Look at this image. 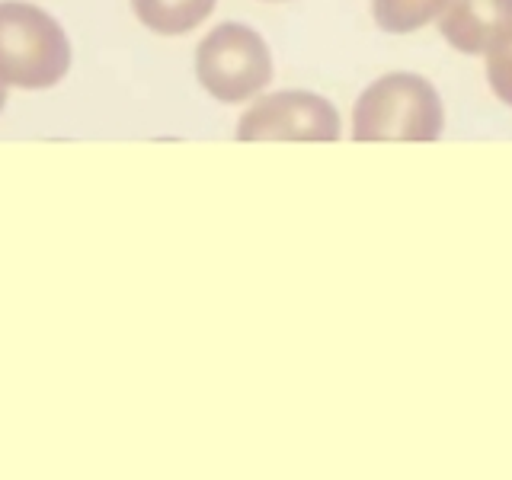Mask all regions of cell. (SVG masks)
Listing matches in <instances>:
<instances>
[{
  "label": "cell",
  "instance_id": "6da1fadb",
  "mask_svg": "<svg viewBox=\"0 0 512 480\" xmlns=\"http://www.w3.org/2000/svg\"><path fill=\"white\" fill-rule=\"evenodd\" d=\"M68 68L71 45L58 20L23 0L0 4V84L48 90Z\"/></svg>",
  "mask_w": 512,
  "mask_h": 480
},
{
  "label": "cell",
  "instance_id": "7a4b0ae2",
  "mask_svg": "<svg viewBox=\"0 0 512 480\" xmlns=\"http://www.w3.org/2000/svg\"><path fill=\"white\" fill-rule=\"evenodd\" d=\"M442 100L426 77L388 74L375 80L352 112L356 141H436L442 135Z\"/></svg>",
  "mask_w": 512,
  "mask_h": 480
},
{
  "label": "cell",
  "instance_id": "3957f363",
  "mask_svg": "<svg viewBox=\"0 0 512 480\" xmlns=\"http://www.w3.org/2000/svg\"><path fill=\"white\" fill-rule=\"evenodd\" d=\"M196 74L215 100L244 103L272 80V58L260 32L240 23H224L202 39Z\"/></svg>",
  "mask_w": 512,
  "mask_h": 480
},
{
  "label": "cell",
  "instance_id": "277c9868",
  "mask_svg": "<svg viewBox=\"0 0 512 480\" xmlns=\"http://www.w3.org/2000/svg\"><path fill=\"white\" fill-rule=\"evenodd\" d=\"M340 112L324 96L282 90L253 103L237 122V141H336Z\"/></svg>",
  "mask_w": 512,
  "mask_h": 480
},
{
  "label": "cell",
  "instance_id": "5b68a950",
  "mask_svg": "<svg viewBox=\"0 0 512 480\" xmlns=\"http://www.w3.org/2000/svg\"><path fill=\"white\" fill-rule=\"evenodd\" d=\"M439 32L464 55H490L512 39V0H448Z\"/></svg>",
  "mask_w": 512,
  "mask_h": 480
},
{
  "label": "cell",
  "instance_id": "8992f818",
  "mask_svg": "<svg viewBox=\"0 0 512 480\" xmlns=\"http://www.w3.org/2000/svg\"><path fill=\"white\" fill-rule=\"evenodd\" d=\"M218 0H132L135 16L160 36H186L212 16Z\"/></svg>",
  "mask_w": 512,
  "mask_h": 480
},
{
  "label": "cell",
  "instance_id": "52a82bcc",
  "mask_svg": "<svg viewBox=\"0 0 512 480\" xmlns=\"http://www.w3.org/2000/svg\"><path fill=\"white\" fill-rule=\"evenodd\" d=\"M448 0H372L375 23L384 32H416L445 10Z\"/></svg>",
  "mask_w": 512,
  "mask_h": 480
},
{
  "label": "cell",
  "instance_id": "ba28073f",
  "mask_svg": "<svg viewBox=\"0 0 512 480\" xmlns=\"http://www.w3.org/2000/svg\"><path fill=\"white\" fill-rule=\"evenodd\" d=\"M487 80H490L493 93L500 96L506 106H512V39L496 48V52H490Z\"/></svg>",
  "mask_w": 512,
  "mask_h": 480
},
{
  "label": "cell",
  "instance_id": "9c48e42d",
  "mask_svg": "<svg viewBox=\"0 0 512 480\" xmlns=\"http://www.w3.org/2000/svg\"><path fill=\"white\" fill-rule=\"evenodd\" d=\"M4 103H7V87L0 84V109H4Z\"/></svg>",
  "mask_w": 512,
  "mask_h": 480
}]
</instances>
